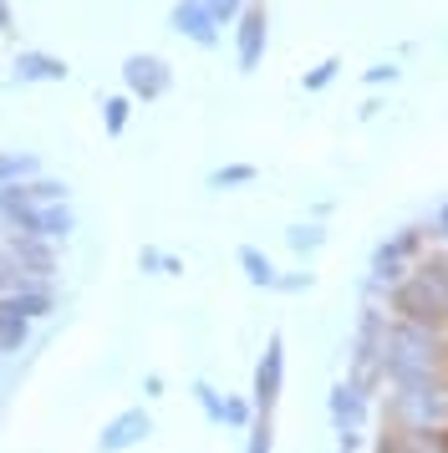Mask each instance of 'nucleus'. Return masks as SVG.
<instances>
[{"label":"nucleus","instance_id":"a878e982","mask_svg":"<svg viewBox=\"0 0 448 453\" xmlns=\"http://www.w3.org/2000/svg\"><path fill=\"white\" fill-rule=\"evenodd\" d=\"M250 423H255V403H244V397H224L220 428H250Z\"/></svg>","mask_w":448,"mask_h":453},{"label":"nucleus","instance_id":"412c9836","mask_svg":"<svg viewBox=\"0 0 448 453\" xmlns=\"http://www.w3.org/2000/svg\"><path fill=\"white\" fill-rule=\"evenodd\" d=\"M255 179H260L255 164H224L209 173V188H244V184H255Z\"/></svg>","mask_w":448,"mask_h":453},{"label":"nucleus","instance_id":"72a5a7b5","mask_svg":"<svg viewBox=\"0 0 448 453\" xmlns=\"http://www.w3.org/2000/svg\"><path fill=\"white\" fill-rule=\"evenodd\" d=\"M158 275H183V260H179V255H163V260H158Z\"/></svg>","mask_w":448,"mask_h":453},{"label":"nucleus","instance_id":"2f4dec72","mask_svg":"<svg viewBox=\"0 0 448 453\" xmlns=\"http://www.w3.org/2000/svg\"><path fill=\"white\" fill-rule=\"evenodd\" d=\"M158 260H163L158 245H143V250H138V265H143V270H153V275H158Z\"/></svg>","mask_w":448,"mask_h":453},{"label":"nucleus","instance_id":"f8f14e48","mask_svg":"<svg viewBox=\"0 0 448 453\" xmlns=\"http://www.w3.org/2000/svg\"><path fill=\"white\" fill-rule=\"evenodd\" d=\"M11 77H16L20 87H31V82H66V77H72V66L61 62V57H51V51H16Z\"/></svg>","mask_w":448,"mask_h":453},{"label":"nucleus","instance_id":"7c9ffc66","mask_svg":"<svg viewBox=\"0 0 448 453\" xmlns=\"http://www.w3.org/2000/svg\"><path fill=\"white\" fill-rule=\"evenodd\" d=\"M398 77H403V66H398V62H377V66H367V87L398 82Z\"/></svg>","mask_w":448,"mask_h":453},{"label":"nucleus","instance_id":"f257e3e1","mask_svg":"<svg viewBox=\"0 0 448 453\" xmlns=\"http://www.w3.org/2000/svg\"><path fill=\"white\" fill-rule=\"evenodd\" d=\"M448 367V336L444 326H418V321H398L382 336V377L398 382H418V377H438Z\"/></svg>","mask_w":448,"mask_h":453},{"label":"nucleus","instance_id":"1a4fd4ad","mask_svg":"<svg viewBox=\"0 0 448 453\" xmlns=\"http://www.w3.org/2000/svg\"><path fill=\"white\" fill-rule=\"evenodd\" d=\"M148 433H153V418H148V412L143 408H122L112 423H102L97 453H127V449H138Z\"/></svg>","mask_w":448,"mask_h":453},{"label":"nucleus","instance_id":"dca6fc26","mask_svg":"<svg viewBox=\"0 0 448 453\" xmlns=\"http://www.w3.org/2000/svg\"><path fill=\"white\" fill-rule=\"evenodd\" d=\"M26 347H31V321L0 301V357H20Z\"/></svg>","mask_w":448,"mask_h":453},{"label":"nucleus","instance_id":"9b49d317","mask_svg":"<svg viewBox=\"0 0 448 453\" xmlns=\"http://www.w3.org/2000/svg\"><path fill=\"white\" fill-rule=\"evenodd\" d=\"M377 453H448V428H398L377 438Z\"/></svg>","mask_w":448,"mask_h":453},{"label":"nucleus","instance_id":"bb28decb","mask_svg":"<svg viewBox=\"0 0 448 453\" xmlns=\"http://www.w3.org/2000/svg\"><path fill=\"white\" fill-rule=\"evenodd\" d=\"M244 5H250V0H204V11L214 16V26H235L244 16Z\"/></svg>","mask_w":448,"mask_h":453},{"label":"nucleus","instance_id":"0eeeda50","mask_svg":"<svg viewBox=\"0 0 448 453\" xmlns=\"http://www.w3.org/2000/svg\"><path fill=\"white\" fill-rule=\"evenodd\" d=\"M265 42H270V16L265 5H244V16L235 21V57H240V72H255L265 62Z\"/></svg>","mask_w":448,"mask_h":453},{"label":"nucleus","instance_id":"2eb2a0df","mask_svg":"<svg viewBox=\"0 0 448 453\" xmlns=\"http://www.w3.org/2000/svg\"><path fill=\"white\" fill-rule=\"evenodd\" d=\"M235 260H240V270H244V280H250V286L275 290L281 270H275V260H270V255H265L260 245H240V255H235Z\"/></svg>","mask_w":448,"mask_h":453},{"label":"nucleus","instance_id":"ddd939ff","mask_svg":"<svg viewBox=\"0 0 448 453\" xmlns=\"http://www.w3.org/2000/svg\"><path fill=\"white\" fill-rule=\"evenodd\" d=\"M0 301L16 311V316H26L31 326H36L41 316H51V311H57V296H51V286H46V280H31L26 290H16V296H0Z\"/></svg>","mask_w":448,"mask_h":453},{"label":"nucleus","instance_id":"f3484780","mask_svg":"<svg viewBox=\"0 0 448 453\" xmlns=\"http://www.w3.org/2000/svg\"><path fill=\"white\" fill-rule=\"evenodd\" d=\"M26 179H41V158L31 148H11L0 153V184H26Z\"/></svg>","mask_w":448,"mask_h":453},{"label":"nucleus","instance_id":"7ed1b4c3","mask_svg":"<svg viewBox=\"0 0 448 453\" xmlns=\"http://www.w3.org/2000/svg\"><path fill=\"white\" fill-rule=\"evenodd\" d=\"M331 428H336V438H342V453H357V443H362V423H367V388L357 382V377H346V382H336L331 388Z\"/></svg>","mask_w":448,"mask_h":453},{"label":"nucleus","instance_id":"6e6552de","mask_svg":"<svg viewBox=\"0 0 448 453\" xmlns=\"http://www.w3.org/2000/svg\"><path fill=\"white\" fill-rule=\"evenodd\" d=\"M5 255L16 260L31 280H51L57 275V240H41V234H11Z\"/></svg>","mask_w":448,"mask_h":453},{"label":"nucleus","instance_id":"393cba45","mask_svg":"<svg viewBox=\"0 0 448 453\" xmlns=\"http://www.w3.org/2000/svg\"><path fill=\"white\" fill-rule=\"evenodd\" d=\"M336 72H342V57H326V62H316V66L301 77V87H305V92H321V87L336 82Z\"/></svg>","mask_w":448,"mask_h":453},{"label":"nucleus","instance_id":"9d476101","mask_svg":"<svg viewBox=\"0 0 448 453\" xmlns=\"http://www.w3.org/2000/svg\"><path fill=\"white\" fill-rule=\"evenodd\" d=\"M168 26H174L179 36H189L194 46H220V26L204 11V0H179V5L168 11Z\"/></svg>","mask_w":448,"mask_h":453},{"label":"nucleus","instance_id":"aec40b11","mask_svg":"<svg viewBox=\"0 0 448 453\" xmlns=\"http://www.w3.org/2000/svg\"><path fill=\"white\" fill-rule=\"evenodd\" d=\"M285 245L296 250V255H316L326 245V225H316V219L311 225H290L285 229Z\"/></svg>","mask_w":448,"mask_h":453},{"label":"nucleus","instance_id":"20e7f679","mask_svg":"<svg viewBox=\"0 0 448 453\" xmlns=\"http://www.w3.org/2000/svg\"><path fill=\"white\" fill-rule=\"evenodd\" d=\"M168 87H174V66L163 62V57H153V51H133L122 62V92L133 103H158Z\"/></svg>","mask_w":448,"mask_h":453},{"label":"nucleus","instance_id":"6ab92c4d","mask_svg":"<svg viewBox=\"0 0 448 453\" xmlns=\"http://www.w3.org/2000/svg\"><path fill=\"white\" fill-rule=\"evenodd\" d=\"M127 118H133V97H127V92L102 97V133H107V138H122V133H127Z\"/></svg>","mask_w":448,"mask_h":453},{"label":"nucleus","instance_id":"423d86ee","mask_svg":"<svg viewBox=\"0 0 448 453\" xmlns=\"http://www.w3.org/2000/svg\"><path fill=\"white\" fill-rule=\"evenodd\" d=\"M392 311H398L403 321H418V326H444L448 321V311L438 306V296H433L418 275H407V280L392 286Z\"/></svg>","mask_w":448,"mask_h":453},{"label":"nucleus","instance_id":"b1692460","mask_svg":"<svg viewBox=\"0 0 448 453\" xmlns=\"http://www.w3.org/2000/svg\"><path fill=\"white\" fill-rule=\"evenodd\" d=\"M26 286H31V275H26V270L5 255V245H0V296H16V290H26Z\"/></svg>","mask_w":448,"mask_h":453},{"label":"nucleus","instance_id":"f03ea898","mask_svg":"<svg viewBox=\"0 0 448 453\" xmlns=\"http://www.w3.org/2000/svg\"><path fill=\"white\" fill-rule=\"evenodd\" d=\"M392 418H398V428H448V377L438 372V377L398 382Z\"/></svg>","mask_w":448,"mask_h":453},{"label":"nucleus","instance_id":"f704fd0d","mask_svg":"<svg viewBox=\"0 0 448 453\" xmlns=\"http://www.w3.org/2000/svg\"><path fill=\"white\" fill-rule=\"evenodd\" d=\"M433 229H438V240H448V204L438 209V219H433Z\"/></svg>","mask_w":448,"mask_h":453},{"label":"nucleus","instance_id":"473e14b6","mask_svg":"<svg viewBox=\"0 0 448 453\" xmlns=\"http://www.w3.org/2000/svg\"><path fill=\"white\" fill-rule=\"evenodd\" d=\"M143 397H163V377H158V372H148V377H143Z\"/></svg>","mask_w":448,"mask_h":453},{"label":"nucleus","instance_id":"c9c22d12","mask_svg":"<svg viewBox=\"0 0 448 453\" xmlns=\"http://www.w3.org/2000/svg\"><path fill=\"white\" fill-rule=\"evenodd\" d=\"M0 31H11V0H0Z\"/></svg>","mask_w":448,"mask_h":453},{"label":"nucleus","instance_id":"c756f323","mask_svg":"<svg viewBox=\"0 0 448 453\" xmlns=\"http://www.w3.org/2000/svg\"><path fill=\"white\" fill-rule=\"evenodd\" d=\"M311 286H316V275H311V270H296V275H281V280H275L281 296H301V290H311Z\"/></svg>","mask_w":448,"mask_h":453},{"label":"nucleus","instance_id":"c85d7f7f","mask_svg":"<svg viewBox=\"0 0 448 453\" xmlns=\"http://www.w3.org/2000/svg\"><path fill=\"white\" fill-rule=\"evenodd\" d=\"M250 443H244V453H270V443H275V438H270V418H255V423H250Z\"/></svg>","mask_w":448,"mask_h":453},{"label":"nucleus","instance_id":"39448f33","mask_svg":"<svg viewBox=\"0 0 448 453\" xmlns=\"http://www.w3.org/2000/svg\"><path fill=\"white\" fill-rule=\"evenodd\" d=\"M281 388H285V336L270 331L265 357H260V367H255V412L260 418H270V408L281 403Z\"/></svg>","mask_w":448,"mask_h":453},{"label":"nucleus","instance_id":"a211bd4d","mask_svg":"<svg viewBox=\"0 0 448 453\" xmlns=\"http://www.w3.org/2000/svg\"><path fill=\"white\" fill-rule=\"evenodd\" d=\"M413 275H418V280L438 296V306L448 311V260H444V255H428V260H418V270H413Z\"/></svg>","mask_w":448,"mask_h":453},{"label":"nucleus","instance_id":"cd10ccee","mask_svg":"<svg viewBox=\"0 0 448 453\" xmlns=\"http://www.w3.org/2000/svg\"><path fill=\"white\" fill-rule=\"evenodd\" d=\"M418 245H423V229H413V225L398 229V234L387 240V250H392V255H403V260H407V255H418Z\"/></svg>","mask_w":448,"mask_h":453},{"label":"nucleus","instance_id":"4be33fe9","mask_svg":"<svg viewBox=\"0 0 448 453\" xmlns=\"http://www.w3.org/2000/svg\"><path fill=\"white\" fill-rule=\"evenodd\" d=\"M20 188H26V199H31V204H66V194H72L61 179H26Z\"/></svg>","mask_w":448,"mask_h":453},{"label":"nucleus","instance_id":"4468645a","mask_svg":"<svg viewBox=\"0 0 448 453\" xmlns=\"http://www.w3.org/2000/svg\"><path fill=\"white\" fill-rule=\"evenodd\" d=\"M72 229H77L72 204H36V214H31V234H41V240H66Z\"/></svg>","mask_w":448,"mask_h":453},{"label":"nucleus","instance_id":"5701e85b","mask_svg":"<svg viewBox=\"0 0 448 453\" xmlns=\"http://www.w3.org/2000/svg\"><path fill=\"white\" fill-rule=\"evenodd\" d=\"M189 392H194V403H199V412H204V418H209V423L220 428V418H224V392L214 388V382H204V377H199V382H194Z\"/></svg>","mask_w":448,"mask_h":453}]
</instances>
